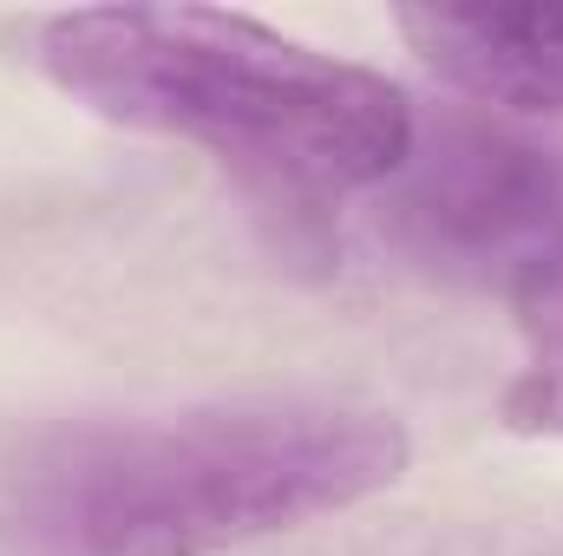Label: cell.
<instances>
[{
  "label": "cell",
  "instance_id": "5",
  "mask_svg": "<svg viewBox=\"0 0 563 556\" xmlns=\"http://www.w3.org/2000/svg\"><path fill=\"white\" fill-rule=\"evenodd\" d=\"M518 321L531 334V367L505 393V419L518 432H563V269L518 294Z\"/></svg>",
  "mask_w": 563,
  "mask_h": 556
},
{
  "label": "cell",
  "instance_id": "2",
  "mask_svg": "<svg viewBox=\"0 0 563 556\" xmlns=\"http://www.w3.org/2000/svg\"><path fill=\"white\" fill-rule=\"evenodd\" d=\"M407 458L387 413L328 400L125 419L46 445L13 531L26 556H217L387 491Z\"/></svg>",
  "mask_w": 563,
  "mask_h": 556
},
{
  "label": "cell",
  "instance_id": "3",
  "mask_svg": "<svg viewBox=\"0 0 563 556\" xmlns=\"http://www.w3.org/2000/svg\"><path fill=\"white\" fill-rule=\"evenodd\" d=\"M394 236L432 276L511 301L563 269V144L498 125H445L394 177Z\"/></svg>",
  "mask_w": 563,
  "mask_h": 556
},
{
  "label": "cell",
  "instance_id": "4",
  "mask_svg": "<svg viewBox=\"0 0 563 556\" xmlns=\"http://www.w3.org/2000/svg\"><path fill=\"white\" fill-rule=\"evenodd\" d=\"M394 26L445 86L505 112H563V13L400 7Z\"/></svg>",
  "mask_w": 563,
  "mask_h": 556
},
{
  "label": "cell",
  "instance_id": "1",
  "mask_svg": "<svg viewBox=\"0 0 563 556\" xmlns=\"http://www.w3.org/2000/svg\"><path fill=\"white\" fill-rule=\"evenodd\" d=\"M40 73L112 125L190 138L269 197H347L413 157V99L217 7H79L40 26Z\"/></svg>",
  "mask_w": 563,
  "mask_h": 556
}]
</instances>
